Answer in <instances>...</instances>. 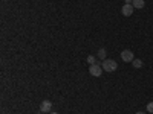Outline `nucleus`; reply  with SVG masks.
<instances>
[{
    "mask_svg": "<svg viewBox=\"0 0 153 114\" xmlns=\"http://www.w3.org/2000/svg\"><path fill=\"white\" fill-rule=\"evenodd\" d=\"M133 11H135L133 5H127V3H124V6L121 8V14H123L124 17H130V15L133 14Z\"/></svg>",
    "mask_w": 153,
    "mask_h": 114,
    "instance_id": "5",
    "label": "nucleus"
},
{
    "mask_svg": "<svg viewBox=\"0 0 153 114\" xmlns=\"http://www.w3.org/2000/svg\"><path fill=\"white\" fill-rule=\"evenodd\" d=\"M87 62H89V64H91V66H92V64H97V61H95V56H94V55H89V56H87Z\"/></svg>",
    "mask_w": 153,
    "mask_h": 114,
    "instance_id": "9",
    "label": "nucleus"
},
{
    "mask_svg": "<svg viewBox=\"0 0 153 114\" xmlns=\"http://www.w3.org/2000/svg\"><path fill=\"white\" fill-rule=\"evenodd\" d=\"M97 56L100 58V59H107V53H106V49H103V47H101L100 50H98V52H97Z\"/></svg>",
    "mask_w": 153,
    "mask_h": 114,
    "instance_id": "6",
    "label": "nucleus"
},
{
    "mask_svg": "<svg viewBox=\"0 0 153 114\" xmlns=\"http://www.w3.org/2000/svg\"><path fill=\"white\" fill-rule=\"evenodd\" d=\"M133 8L135 9H141V8H144V5H146V2L144 0H133Z\"/></svg>",
    "mask_w": 153,
    "mask_h": 114,
    "instance_id": "7",
    "label": "nucleus"
},
{
    "mask_svg": "<svg viewBox=\"0 0 153 114\" xmlns=\"http://www.w3.org/2000/svg\"><path fill=\"white\" fill-rule=\"evenodd\" d=\"M124 2H126L127 5H132V3H133V0H124Z\"/></svg>",
    "mask_w": 153,
    "mask_h": 114,
    "instance_id": "11",
    "label": "nucleus"
},
{
    "mask_svg": "<svg viewBox=\"0 0 153 114\" xmlns=\"http://www.w3.org/2000/svg\"><path fill=\"white\" fill-rule=\"evenodd\" d=\"M147 111L153 114V102H149V104H147Z\"/></svg>",
    "mask_w": 153,
    "mask_h": 114,
    "instance_id": "10",
    "label": "nucleus"
},
{
    "mask_svg": "<svg viewBox=\"0 0 153 114\" xmlns=\"http://www.w3.org/2000/svg\"><path fill=\"white\" fill-rule=\"evenodd\" d=\"M121 59L124 61V62H132L133 59H135V56H133V52L132 50H123L121 52Z\"/></svg>",
    "mask_w": 153,
    "mask_h": 114,
    "instance_id": "3",
    "label": "nucleus"
},
{
    "mask_svg": "<svg viewBox=\"0 0 153 114\" xmlns=\"http://www.w3.org/2000/svg\"><path fill=\"white\" fill-rule=\"evenodd\" d=\"M37 114H43V113H42V111H40V113H37Z\"/></svg>",
    "mask_w": 153,
    "mask_h": 114,
    "instance_id": "14",
    "label": "nucleus"
},
{
    "mask_svg": "<svg viewBox=\"0 0 153 114\" xmlns=\"http://www.w3.org/2000/svg\"><path fill=\"white\" fill-rule=\"evenodd\" d=\"M103 66H101V64H98V62H97V64H92L91 67H89V73H91L92 76H95V78H98V76H101V75H103Z\"/></svg>",
    "mask_w": 153,
    "mask_h": 114,
    "instance_id": "2",
    "label": "nucleus"
},
{
    "mask_svg": "<svg viewBox=\"0 0 153 114\" xmlns=\"http://www.w3.org/2000/svg\"><path fill=\"white\" fill-rule=\"evenodd\" d=\"M40 111H42L43 114L52 113V102H51V100H43L42 105H40Z\"/></svg>",
    "mask_w": 153,
    "mask_h": 114,
    "instance_id": "4",
    "label": "nucleus"
},
{
    "mask_svg": "<svg viewBox=\"0 0 153 114\" xmlns=\"http://www.w3.org/2000/svg\"><path fill=\"white\" fill-rule=\"evenodd\" d=\"M135 114H144L143 111H138V113H135Z\"/></svg>",
    "mask_w": 153,
    "mask_h": 114,
    "instance_id": "12",
    "label": "nucleus"
},
{
    "mask_svg": "<svg viewBox=\"0 0 153 114\" xmlns=\"http://www.w3.org/2000/svg\"><path fill=\"white\" fill-rule=\"evenodd\" d=\"M132 66H133L135 69H141V67H143V61L138 59V58H135V59L132 61Z\"/></svg>",
    "mask_w": 153,
    "mask_h": 114,
    "instance_id": "8",
    "label": "nucleus"
},
{
    "mask_svg": "<svg viewBox=\"0 0 153 114\" xmlns=\"http://www.w3.org/2000/svg\"><path fill=\"white\" fill-rule=\"evenodd\" d=\"M101 66H103V70L104 72H109V73H112V72H115V70L118 69L117 61H113V59H104L103 62H101Z\"/></svg>",
    "mask_w": 153,
    "mask_h": 114,
    "instance_id": "1",
    "label": "nucleus"
},
{
    "mask_svg": "<svg viewBox=\"0 0 153 114\" xmlns=\"http://www.w3.org/2000/svg\"><path fill=\"white\" fill-rule=\"evenodd\" d=\"M49 114H58V113H49Z\"/></svg>",
    "mask_w": 153,
    "mask_h": 114,
    "instance_id": "13",
    "label": "nucleus"
}]
</instances>
